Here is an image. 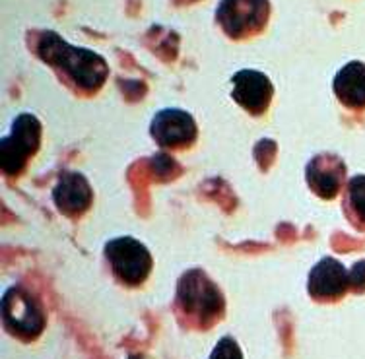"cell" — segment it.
<instances>
[{
  "label": "cell",
  "instance_id": "1",
  "mask_svg": "<svg viewBox=\"0 0 365 359\" xmlns=\"http://www.w3.org/2000/svg\"><path fill=\"white\" fill-rule=\"evenodd\" d=\"M37 53L43 61L61 68L72 82L86 92H96L106 82L109 66L103 58L88 49L72 47L53 31L41 33L37 41Z\"/></svg>",
  "mask_w": 365,
  "mask_h": 359
},
{
  "label": "cell",
  "instance_id": "2",
  "mask_svg": "<svg viewBox=\"0 0 365 359\" xmlns=\"http://www.w3.org/2000/svg\"><path fill=\"white\" fill-rule=\"evenodd\" d=\"M175 303L182 318L197 328H210L224 317V296L202 270H190L179 280Z\"/></svg>",
  "mask_w": 365,
  "mask_h": 359
},
{
  "label": "cell",
  "instance_id": "3",
  "mask_svg": "<svg viewBox=\"0 0 365 359\" xmlns=\"http://www.w3.org/2000/svg\"><path fill=\"white\" fill-rule=\"evenodd\" d=\"M2 318L10 334L20 340H36L45 328V313L36 297L21 288H10L2 297Z\"/></svg>",
  "mask_w": 365,
  "mask_h": 359
},
{
  "label": "cell",
  "instance_id": "4",
  "mask_svg": "<svg viewBox=\"0 0 365 359\" xmlns=\"http://www.w3.org/2000/svg\"><path fill=\"white\" fill-rule=\"evenodd\" d=\"M106 256L113 274L127 286H140L152 270V256L142 243L133 237H119L106 245Z\"/></svg>",
  "mask_w": 365,
  "mask_h": 359
},
{
  "label": "cell",
  "instance_id": "5",
  "mask_svg": "<svg viewBox=\"0 0 365 359\" xmlns=\"http://www.w3.org/2000/svg\"><path fill=\"white\" fill-rule=\"evenodd\" d=\"M270 14L268 0H222L216 20L233 39L259 33Z\"/></svg>",
  "mask_w": 365,
  "mask_h": 359
},
{
  "label": "cell",
  "instance_id": "6",
  "mask_svg": "<svg viewBox=\"0 0 365 359\" xmlns=\"http://www.w3.org/2000/svg\"><path fill=\"white\" fill-rule=\"evenodd\" d=\"M41 125L34 115H20L14 120L12 134L2 140V170L8 175H18L31 155L39 148Z\"/></svg>",
  "mask_w": 365,
  "mask_h": 359
},
{
  "label": "cell",
  "instance_id": "7",
  "mask_svg": "<svg viewBox=\"0 0 365 359\" xmlns=\"http://www.w3.org/2000/svg\"><path fill=\"white\" fill-rule=\"evenodd\" d=\"M307 288L315 301H338L346 296V291H351L350 272L336 259L327 256L313 266Z\"/></svg>",
  "mask_w": 365,
  "mask_h": 359
},
{
  "label": "cell",
  "instance_id": "8",
  "mask_svg": "<svg viewBox=\"0 0 365 359\" xmlns=\"http://www.w3.org/2000/svg\"><path fill=\"white\" fill-rule=\"evenodd\" d=\"M152 136L162 148H185L197 138V125L181 109H163L152 120Z\"/></svg>",
  "mask_w": 365,
  "mask_h": 359
},
{
  "label": "cell",
  "instance_id": "9",
  "mask_svg": "<svg viewBox=\"0 0 365 359\" xmlns=\"http://www.w3.org/2000/svg\"><path fill=\"white\" fill-rule=\"evenodd\" d=\"M232 95L249 113L262 115L270 105L274 88L262 72L239 71L232 78Z\"/></svg>",
  "mask_w": 365,
  "mask_h": 359
},
{
  "label": "cell",
  "instance_id": "10",
  "mask_svg": "<svg viewBox=\"0 0 365 359\" xmlns=\"http://www.w3.org/2000/svg\"><path fill=\"white\" fill-rule=\"evenodd\" d=\"M346 167L336 155H317L307 165V183L321 198H334L342 189Z\"/></svg>",
  "mask_w": 365,
  "mask_h": 359
},
{
  "label": "cell",
  "instance_id": "11",
  "mask_svg": "<svg viewBox=\"0 0 365 359\" xmlns=\"http://www.w3.org/2000/svg\"><path fill=\"white\" fill-rule=\"evenodd\" d=\"M55 202L66 216H76L90 208L91 189L80 173H64L55 187Z\"/></svg>",
  "mask_w": 365,
  "mask_h": 359
},
{
  "label": "cell",
  "instance_id": "12",
  "mask_svg": "<svg viewBox=\"0 0 365 359\" xmlns=\"http://www.w3.org/2000/svg\"><path fill=\"white\" fill-rule=\"evenodd\" d=\"M334 93L350 109H365V64L348 63L334 78Z\"/></svg>",
  "mask_w": 365,
  "mask_h": 359
},
{
  "label": "cell",
  "instance_id": "13",
  "mask_svg": "<svg viewBox=\"0 0 365 359\" xmlns=\"http://www.w3.org/2000/svg\"><path fill=\"white\" fill-rule=\"evenodd\" d=\"M344 208L351 224L365 231V175H358L348 181Z\"/></svg>",
  "mask_w": 365,
  "mask_h": 359
},
{
  "label": "cell",
  "instance_id": "14",
  "mask_svg": "<svg viewBox=\"0 0 365 359\" xmlns=\"http://www.w3.org/2000/svg\"><path fill=\"white\" fill-rule=\"evenodd\" d=\"M210 359H243V353L232 336H225L216 344Z\"/></svg>",
  "mask_w": 365,
  "mask_h": 359
},
{
  "label": "cell",
  "instance_id": "15",
  "mask_svg": "<svg viewBox=\"0 0 365 359\" xmlns=\"http://www.w3.org/2000/svg\"><path fill=\"white\" fill-rule=\"evenodd\" d=\"M350 286L351 291L364 293L365 291V261L356 262L350 270Z\"/></svg>",
  "mask_w": 365,
  "mask_h": 359
},
{
  "label": "cell",
  "instance_id": "16",
  "mask_svg": "<svg viewBox=\"0 0 365 359\" xmlns=\"http://www.w3.org/2000/svg\"><path fill=\"white\" fill-rule=\"evenodd\" d=\"M177 4H189V2H195V0H175Z\"/></svg>",
  "mask_w": 365,
  "mask_h": 359
},
{
  "label": "cell",
  "instance_id": "17",
  "mask_svg": "<svg viewBox=\"0 0 365 359\" xmlns=\"http://www.w3.org/2000/svg\"><path fill=\"white\" fill-rule=\"evenodd\" d=\"M128 359H142V358H138V355H133V358H128Z\"/></svg>",
  "mask_w": 365,
  "mask_h": 359
}]
</instances>
